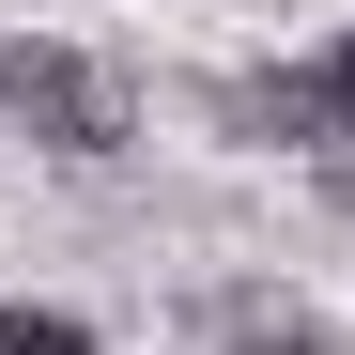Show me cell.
I'll list each match as a JSON object with an SVG mask.
<instances>
[{"mask_svg":"<svg viewBox=\"0 0 355 355\" xmlns=\"http://www.w3.org/2000/svg\"><path fill=\"white\" fill-rule=\"evenodd\" d=\"M309 186H324V201L355 216V139H340V155H309Z\"/></svg>","mask_w":355,"mask_h":355,"instance_id":"5","label":"cell"},{"mask_svg":"<svg viewBox=\"0 0 355 355\" xmlns=\"http://www.w3.org/2000/svg\"><path fill=\"white\" fill-rule=\"evenodd\" d=\"M216 124H232V139H278V155H340L355 108H340L324 62H248V78H216Z\"/></svg>","mask_w":355,"mask_h":355,"instance_id":"2","label":"cell"},{"mask_svg":"<svg viewBox=\"0 0 355 355\" xmlns=\"http://www.w3.org/2000/svg\"><path fill=\"white\" fill-rule=\"evenodd\" d=\"M0 355H108L93 309H62V293H0Z\"/></svg>","mask_w":355,"mask_h":355,"instance_id":"4","label":"cell"},{"mask_svg":"<svg viewBox=\"0 0 355 355\" xmlns=\"http://www.w3.org/2000/svg\"><path fill=\"white\" fill-rule=\"evenodd\" d=\"M324 78H340V108H355V31H340V46H324Z\"/></svg>","mask_w":355,"mask_h":355,"instance_id":"6","label":"cell"},{"mask_svg":"<svg viewBox=\"0 0 355 355\" xmlns=\"http://www.w3.org/2000/svg\"><path fill=\"white\" fill-rule=\"evenodd\" d=\"M201 340L216 355H355L309 293H263V278H232V293H201Z\"/></svg>","mask_w":355,"mask_h":355,"instance_id":"3","label":"cell"},{"mask_svg":"<svg viewBox=\"0 0 355 355\" xmlns=\"http://www.w3.org/2000/svg\"><path fill=\"white\" fill-rule=\"evenodd\" d=\"M0 124H16L31 155H62V170H108V155L139 139V78H124V62H93V46L16 31V46H0Z\"/></svg>","mask_w":355,"mask_h":355,"instance_id":"1","label":"cell"}]
</instances>
